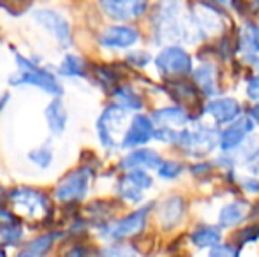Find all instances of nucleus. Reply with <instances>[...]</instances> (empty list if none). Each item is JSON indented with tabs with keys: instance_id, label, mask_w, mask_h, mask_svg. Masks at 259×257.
<instances>
[{
	"instance_id": "obj_1",
	"label": "nucleus",
	"mask_w": 259,
	"mask_h": 257,
	"mask_svg": "<svg viewBox=\"0 0 259 257\" xmlns=\"http://www.w3.org/2000/svg\"><path fill=\"white\" fill-rule=\"evenodd\" d=\"M152 39L155 44H198L201 42L198 28L182 0H159L150 16Z\"/></svg>"
},
{
	"instance_id": "obj_2",
	"label": "nucleus",
	"mask_w": 259,
	"mask_h": 257,
	"mask_svg": "<svg viewBox=\"0 0 259 257\" xmlns=\"http://www.w3.org/2000/svg\"><path fill=\"white\" fill-rule=\"evenodd\" d=\"M7 206L21 219H27L30 226L39 224L48 227L53 222L55 206L50 201L48 194L28 185L14 187L7 192Z\"/></svg>"
},
{
	"instance_id": "obj_3",
	"label": "nucleus",
	"mask_w": 259,
	"mask_h": 257,
	"mask_svg": "<svg viewBox=\"0 0 259 257\" xmlns=\"http://www.w3.org/2000/svg\"><path fill=\"white\" fill-rule=\"evenodd\" d=\"M18 72L9 78L11 86H35L52 97H60L64 93L58 78L52 71L45 69L37 60L27 59L21 53H14Z\"/></svg>"
},
{
	"instance_id": "obj_4",
	"label": "nucleus",
	"mask_w": 259,
	"mask_h": 257,
	"mask_svg": "<svg viewBox=\"0 0 259 257\" xmlns=\"http://www.w3.org/2000/svg\"><path fill=\"white\" fill-rule=\"evenodd\" d=\"M129 122V110L120 106L118 102L108 104L96 122V132L101 146L109 151L122 148V139Z\"/></svg>"
},
{
	"instance_id": "obj_5",
	"label": "nucleus",
	"mask_w": 259,
	"mask_h": 257,
	"mask_svg": "<svg viewBox=\"0 0 259 257\" xmlns=\"http://www.w3.org/2000/svg\"><path fill=\"white\" fill-rule=\"evenodd\" d=\"M177 146L189 157L203 159L219 146V132L213 125H208L196 118L191 127L180 129Z\"/></svg>"
},
{
	"instance_id": "obj_6",
	"label": "nucleus",
	"mask_w": 259,
	"mask_h": 257,
	"mask_svg": "<svg viewBox=\"0 0 259 257\" xmlns=\"http://www.w3.org/2000/svg\"><path fill=\"white\" fill-rule=\"evenodd\" d=\"M92 176L94 169L85 164L65 173L53 190L55 199L62 204H79L89 194Z\"/></svg>"
},
{
	"instance_id": "obj_7",
	"label": "nucleus",
	"mask_w": 259,
	"mask_h": 257,
	"mask_svg": "<svg viewBox=\"0 0 259 257\" xmlns=\"http://www.w3.org/2000/svg\"><path fill=\"white\" fill-rule=\"evenodd\" d=\"M152 208H154V204L141 206L136 212L129 213V215L122 217V219L108 222L99 229L101 238H104L106 241H125L129 238H136L147 226Z\"/></svg>"
},
{
	"instance_id": "obj_8",
	"label": "nucleus",
	"mask_w": 259,
	"mask_h": 257,
	"mask_svg": "<svg viewBox=\"0 0 259 257\" xmlns=\"http://www.w3.org/2000/svg\"><path fill=\"white\" fill-rule=\"evenodd\" d=\"M221 7L222 6L205 2V0H199L189 7V13L194 21V27L198 28L201 41L226 30V14L222 13Z\"/></svg>"
},
{
	"instance_id": "obj_9",
	"label": "nucleus",
	"mask_w": 259,
	"mask_h": 257,
	"mask_svg": "<svg viewBox=\"0 0 259 257\" xmlns=\"http://www.w3.org/2000/svg\"><path fill=\"white\" fill-rule=\"evenodd\" d=\"M155 67L167 79L184 78L192 72V57L180 44H167L155 57Z\"/></svg>"
},
{
	"instance_id": "obj_10",
	"label": "nucleus",
	"mask_w": 259,
	"mask_h": 257,
	"mask_svg": "<svg viewBox=\"0 0 259 257\" xmlns=\"http://www.w3.org/2000/svg\"><path fill=\"white\" fill-rule=\"evenodd\" d=\"M148 169H127L123 176L116 182V194L122 201L131 204H140L145 199V192L154 187V178Z\"/></svg>"
},
{
	"instance_id": "obj_11",
	"label": "nucleus",
	"mask_w": 259,
	"mask_h": 257,
	"mask_svg": "<svg viewBox=\"0 0 259 257\" xmlns=\"http://www.w3.org/2000/svg\"><path fill=\"white\" fill-rule=\"evenodd\" d=\"M34 21L41 28H45L50 35L62 46V48H71L72 46V30L67 18L62 16L55 9H39L34 13Z\"/></svg>"
},
{
	"instance_id": "obj_12",
	"label": "nucleus",
	"mask_w": 259,
	"mask_h": 257,
	"mask_svg": "<svg viewBox=\"0 0 259 257\" xmlns=\"http://www.w3.org/2000/svg\"><path fill=\"white\" fill-rule=\"evenodd\" d=\"M256 129V122L249 117V115H242L235 122L228 124L224 129L219 132V148L222 150V153H235L245 139L254 134Z\"/></svg>"
},
{
	"instance_id": "obj_13",
	"label": "nucleus",
	"mask_w": 259,
	"mask_h": 257,
	"mask_svg": "<svg viewBox=\"0 0 259 257\" xmlns=\"http://www.w3.org/2000/svg\"><path fill=\"white\" fill-rule=\"evenodd\" d=\"M99 7L109 20L125 23L143 16L150 7V0H99Z\"/></svg>"
},
{
	"instance_id": "obj_14",
	"label": "nucleus",
	"mask_w": 259,
	"mask_h": 257,
	"mask_svg": "<svg viewBox=\"0 0 259 257\" xmlns=\"http://www.w3.org/2000/svg\"><path fill=\"white\" fill-rule=\"evenodd\" d=\"M152 139H155V124L152 117H147L143 113H138L131 118L127 125L125 136L122 139L123 150H134L148 144Z\"/></svg>"
},
{
	"instance_id": "obj_15",
	"label": "nucleus",
	"mask_w": 259,
	"mask_h": 257,
	"mask_svg": "<svg viewBox=\"0 0 259 257\" xmlns=\"http://www.w3.org/2000/svg\"><path fill=\"white\" fill-rule=\"evenodd\" d=\"M4 202H0V248L16 247L23 241V219Z\"/></svg>"
},
{
	"instance_id": "obj_16",
	"label": "nucleus",
	"mask_w": 259,
	"mask_h": 257,
	"mask_svg": "<svg viewBox=\"0 0 259 257\" xmlns=\"http://www.w3.org/2000/svg\"><path fill=\"white\" fill-rule=\"evenodd\" d=\"M140 41V32L131 25H111L99 34V44L106 49H129Z\"/></svg>"
},
{
	"instance_id": "obj_17",
	"label": "nucleus",
	"mask_w": 259,
	"mask_h": 257,
	"mask_svg": "<svg viewBox=\"0 0 259 257\" xmlns=\"http://www.w3.org/2000/svg\"><path fill=\"white\" fill-rule=\"evenodd\" d=\"M205 113L213 120L215 125H228L243 115L242 104L231 97H215L206 102Z\"/></svg>"
},
{
	"instance_id": "obj_18",
	"label": "nucleus",
	"mask_w": 259,
	"mask_h": 257,
	"mask_svg": "<svg viewBox=\"0 0 259 257\" xmlns=\"http://www.w3.org/2000/svg\"><path fill=\"white\" fill-rule=\"evenodd\" d=\"M164 159L160 157L159 153H157L155 150H152V148H134V150H131L129 153L125 155V157L120 161V168L122 169H155L160 166V162H162Z\"/></svg>"
},
{
	"instance_id": "obj_19",
	"label": "nucleus",
	"mask_w": 259,
	"mask_h": 257,
	"mask_svg": "<svg viewBox=\"0 0 259 257\" xmlns=\"http://www.w3.org/2000/svg\"><path fill=\"white\" fill-rule=\"evenodd\" d=\"M155 127H171V129H184L192 120L191 113L182 106H166L159 108L152 113Z\"/></svg>"
},
{
	"instance_id": "obj_20",
	"label": "nucleus",
	"mask_w": 259,
	"mask_h": 257,
	"mask_svg": "<svg viewBox=\"0 0 259 257\" xmlns=\"http://www.w3.org/2000/svg\"><path fill=\"white\" fill-rule=\"evenodd\" d=\"M185 215V201L178 195L166 199L164 202H160L157 208V220L162 226L164 231H169L173 227H177L182 222Z\"/></svg>"
},
{
	"instance_id": "obj_21",
	"label": "nucleus",
	"mask_w": 259,
	"mask_h": 257,
	"mask_svg": "<svg viewBox=\"0 0 259 257\" xmlns=\"http://www.w3.org/2000/svg\"><path fill=\"white\" fill-rule=\"evenodd\" d=\"M45 118L52 136H62L64 134L69 122V115L60 97H53L52 102H48V106L45 108Z\"/></svg>"
},
{
	"instance_id": "obj_22",
	"label": "nucleus",
	"mask_w": 259,
	"mask_h": 257,
	"mask_svg": "<svg viewBox=\"0 0 259 257\" xmlns=\"http://www.w3.org/2000/svg\"><path fill=\"white\" fill-rule=\"evenodd\" d=\"M249 217V204L245 201H231L224 204L219 212V227L233 229L240 226Z\"/></svg>"
},
{
	"instance_id": "obj_23",
	"label": "nucleus",
	"mask_w": 259,
	"mask_h": 257,
	"mask_svg": "<svg viewBox=\"0 0 259 257\" xmlns=\"http://www.w3.org/2000/svg\"><path fill=\"white\" fill-rule=\"evenodd\" d=\"M217 67L210 62L201 64L192 71V79L194 85L201 90L203 95L213 97L219 92V83H217Z\"/></svg>"
},
{
	"instance_id": "obj_24",
	"label": "nucleus",
	"mask_w": 259,
	"mask_h": 257,
	"mask_svg": "<svg viewBox=\"0 0 259 257\" xmlns=\"http://www.w3.org/2000/svg\"><path fill=\"white\" fill-rule=\"evenodd\" d=\"M191 243L194 245L199 250H205V248H211L217 243H221L222 234H221V227L219 226H198L189 236Z\"/></svg>"
},
{
	"instance_id": "obj_25",
	"label": "nucleus",
	"mask_w": 259,
	"mask_h": 257,
	"mask_svg": "<svg viewBox=\"0 0 259 257\" xmlns=\"http://www.w3.org/2000/svg\"><path fill=\"white\" fill-rule=\"evenodd\" d=\"M236 46L245 55H249V53H259V25L254 23V21H245L238 32Z\"/></svg>"
},
{
	"instance_id": "obj_26",
	"label": "nucleus",
	"mask_w": 259,
	"mask_h": 257,
	"mask_svg": "<svg viewBox=\"0 0 259 257\" xmlns=\"http://www.w3.org/2000/svg\"><path fill=\"white\" fill-rule=\"evenodd\" d=\"M60 238H64V233H60V231H53V233L42 234V236L32 240L27 247H23V250H21L20 254L27 255V257H42L52 250L55 241L60 240Z\"/></svg>"
},
{
	"instance_id": "obj_27",
	"label": "nucleus",
	"mask_w": 259,
	"mask_h": 257,
	"mask_svg": "<svg viewBox=\"0 0 259 257\" xmlns=\"http://www.w3.org/2000/svg\"><path fill=\"white\" fill-rule=\"evenodd\" d=\"M111 95L115 99V102H118L120 106H123L129 111H138L143 108V99L140 97V93L127 85H118L111 92Z\"/></svg>"
},
{
	"instance_id": "obj_28",
	"label": "nucleus",
	"mask_w": 259,
	"mask_h": 257,
	"mask_svg": "<svg viewBox=\"0 0 259 257\" xmlns=\"http://www.w3.org/2000/svg\"><path fill=\"white\" fill-rule=\"evenodd\" d=\"M58 74H62L64 78H87V65L83 62V59H79L78 55L67 53L64 55L60 65H58Z\"/></svg>"
},
{
	"instance_id": "obj_29",
	"label": "nucleus",
	"mask_w": 259,
	"mask_h": 257,
	"mask_svg": "<svg viewBox=\"0 0 259 257\" xmlns=\"http://www.w3.org/2000/svg\"><path fill=\"white\" fill-rule=\"evenodd\" d=\"M94 78H96L97 85L103 86L108 92H113L120 81V74L109 65H94Z\"/></svg>"
},
{
	"instance_id": "obj_30",
	"label": "nucleus",
	"mask_w": 259,
	"mask_h": 257,
	"mask_svg": "<svg viewBox=\"0 0 259 257\" xmlns=\"http://www.w3.org/2000/svg\"><path fill=\"white\" fill-rule=\"evenodd\" d=\"M53 148L50 146V143H45L28 151V161L34 166H37L39 169H48L53 164Z\"/></svg>"
},
{
	"instance_id": "obj_31",
	"label": "nucleus",
	"mask_w": 259,
	"mask_h": 257,
	"mask_svg": "<svg viewBox=\"0 0 259 257\" xmlns=\"http://www.w3.org/2000/svg\"><path fill=\"white\" fill-rule=\"evenodd\" d=\"M185 171V166L180 161H173V159H164L160 166L157 168V175L162 180H177Z\"/></svg>"
},
{
	"instance_id": "obj_32",
	"label": "nucleus",
	"mask_w": 259,
	"mask_h": 257,
	"mask_svg": "<svg viewBox=\"0 0 259 257\" xmlns=\"http://www.w3.org/2000/svg\"><path fill=\"white\" fill-rule=\"evenodd\" d=\"M34 0H0V9L6 11L9 16L20 18L32 7Z\"/></svg>"
},
{
	"instance_id": "obj_33",
	"label": "nucleus",
	"mask_w": 259,
	"mask_h": 257,
	"mask_svg": "<svg viewBox=\"0 0 259 257\" xmlns=\"http://www.w3.org/2000/svg\"><path fill=\"white\" fill-rule=\"evenodd\" d=\"M259 240V224H254V226H249V227H243L236 233L235 236V241L240 248L243 245H249V243H254V241Z\"/></svg>"
},
{
	"instance_id": "obj_34",
	"label": "nucleus",
	"mask_w": 259,
	"mask_h": 257,
	"mask_svg": "<svg viewBox=\"0 0 259 257\" xmlns=\"http://www.w3.org/2000/svg\"><path fill=\"white\" fill-rule=\"evenodd\" d=\"M242 248L236 243H217L215 247L210 248V255L211 257H236L240 254Z\"/></svg>"
},
{
	"instance_id": "obj_35",
	"label": "nucleus",
	"mask_w": 259,
	"mask_h": 257,
	"mask_svg": "<svg viewBox=\"0 0 259 257\" xmlns=\"http://www.w3.org/2000/svg\"><path fill=\"white\" fill-rule=\"evenodd\" d=\"M125 62L138 69H143L152 62V55L148 52H145V49H136V52H131L125 57Z\"/></svg>"
},
{
	"instance_id": "obj_36",
	"label": "nucleus",
	"mask_w": 259,
	"mask_h": 257,
	"mask_svg": "<svg viewBox=\"0 0 259 257\" xmlns=\"http://www.w3.org/2000/svg\"><path fill=\"white\" fill-rule=\"evenodd\" d=\"M245 93H247V99H250L252 102L259 100V74H254L252 78H249L245 86Z\"/></svg>"
},
{
	"instance_id": "obj_37",
	"label": "nucleus",
	"mask_w": 259,
	"mask_h": 257,
	"mask_svg": "<svg viewBox=\"0 0 259 257\" xmlns=\"http://www.w3.org/2000/svg\"><path fill=\"white\" fill-rule=\"evenodd\" d=\"M240 185H242V190L249 194H259V180L256 176H243L240 178Z\"/></svg>"
},
{
	"instance_id": "obj_38",
	"label": "nucleus",
	"mask_w": 259,
	"mask_h": 257,
	"mask_svg": "<svg viewBox=\"0 0 259 257\" xmlns=\"http://www.w3.org/2000/svg\"><path fill=\"white\" fill-rule=\"evenodd\" d=\"M211 166H213L211 162H198V164L191 166V173L194 176H203V175H206V173H210Z\"/></svg>"
},
{
	"instance_id": "obj_39",
	"label": "nucleus",
	"mask_w": 259,
	"mask_h": 257,
	"mask_svg": "<svg viewBox=\"0 0 259 257\" xmlns=\"http://www.w3.org/2000/svg\"><path fill=\"white\" fill-rule=\"evenodd\" d=\"M96 250H92V248H87L85 245L81 243H76L74 248H71V250H67L69 255H87V254H94Z\"/></svg>"
},
{
	"instance_id": "obj_40",
	"label": "nucleus",
	"mask_w": 259,
	"mask_h": 257,
	"mask_svg": "<svg viewBox=\"0 0 259 257\" xmlns=\"http://www.w3.org/2000/svg\"><path fill=\"white\" fill-rule=\"evenodd\" d=\"M245 62L256 71V74H259V53H249V55H245Z\"/></svg>"
},
{
	"instance_id": "obj_41",
	"label": "nucleus",
	"mask_w": 259,
	"mask_h": 257,
	"mask_svg": "<svg viewBox=\"0 0 259 257\" xmlns=\"http://www.w3.org/2000/svg\"><path fill=\"white\" fill-rule=\"evenodd\" d=\"M249 117L252 118L254 122H256V125H259V100H256V102H254L252 106H250Z\"/></svg>"
},
{
	"instance_id": "obj_42",
	"label": "nucleus",
	"mask_w": 259,
	"mask_h": 257,
	"mask_svg": "<svg viewBox=\"0 0 259 257\" xmlns=\"http://www.w3.org/2000/svg\"><path fill=\"white\" fill-rule=\"evenodd\" d=\"M11 100V93H2V95H0V113H2V110L4 108L7 106V102H9Z\"/></svg>"
},
{
	"instance_id": "obj_43",
	"label": "nucleus",
	"mask_w": 259,
	"mask_h": 257,
	"mask_svg": "<svg viewBox=\"0 0 259 257\" xmlns=\"http://www.w3.org/2000/svg\"><path fill=\"white\" fill-rule=\"evenodd\" d=\"M205 2H210V4H217V6H229V0H205Z\"/></svg>"
},
{
	"instance_id": "obj_44",
	"label": "nucleus",
	"mask_w": 259,
	"mask_h": 257,
	"mask_svg": "<svg viewBox=\"0 0 259 257\" xmlns=\"http://www.w3.org/2000/svg\"><path fill=\"white\" fill-rule=\"evenodd\" d=\"M250 7H252V11H259V0H252Z\"/></svg>"
},
{
	"instance_id": "obj_45",
	"label": "nucleus",
	"mask_w": 259,
	"mask_h": 257,
	"mask_svg": "<svg viewBox=\"0 0 259 257\" xmlns=\"http://www.w3.org/2000/svg\"><path fill=\"white\" fill-rule=\"evenodd\" d=\"M0 202H4V189H2V185H0Z\"/></svg>"
}]
</instances>
